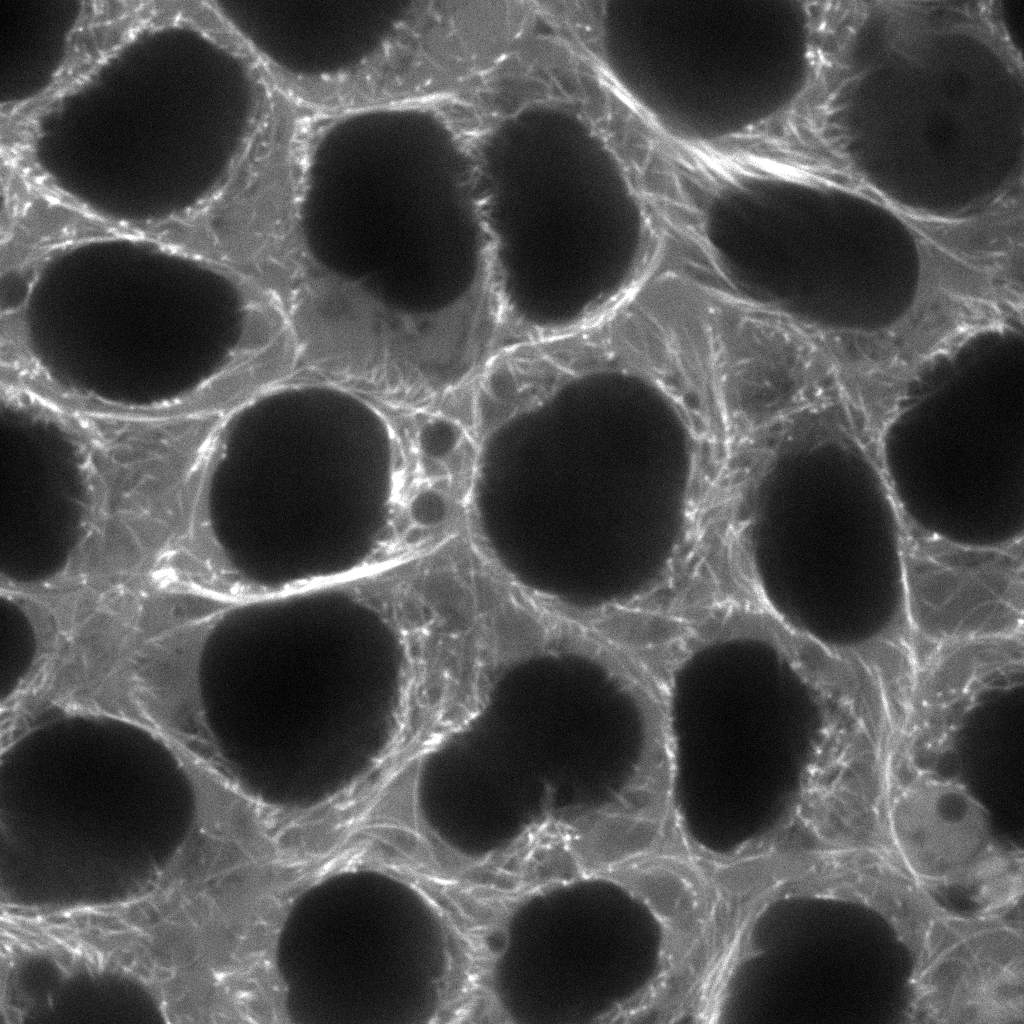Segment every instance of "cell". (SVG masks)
<instances>
[{"mask_svg":"<svg viewBox=\"0 0 1024 1024\" xmlns=\"http://www.w3.org/2000/svg\"><path fill=\"white\" fill-rule=\"evenodd\" d=\"M684 1007H685V1006H684ZM684 1007H683V1008H684ZM683 1008H682V1009H681V1010H680V1011H679V1012H678L677 1014H679V1013H680V1012H681V1011L683 1010ZM677 1014H676V1015H677ZM672 1017H674V1016H672ZM672 1017H669V1018H672ZM666 1019H668V1018H666ZM666 1019H664V1020H666ZM657 1021H663V1020H657Z\"/></svg>","mask_w":1024,"mask_h":1024,"instance_id":"ba28073f","label":"cell"},{"mask_svg":"<svg viewBox=\"0 0 1024 1024\" xmlns=\"http://www.w3.org/2000/svg\"><path fill=\"white\" fill-rule=\"evenodd\" d=\"M896 532L900 607L954 626L1023 629V535L992 545L964 544L921 526L895 484L886 488Z\"/></svg>","mask_w":1024,"mask_h":1024,"instance_id":"277c9868","label":"cell"},{"mask_svg":"<svg viewBox=\"0 0 1024 1024\" xmlns=\"http://www.w3.org/2000/svg\"><path fill=\"white\" fill-rule=\"evenodd\" d=\"M677 810L663 813L610 805L580 824L572 849L580 866L596 876L635 859L661 852L675 826Z\"/></svg>","mask_w":1024,"mask_h":1024,"instance_id":"52a82bcc","label":"cell"},{"mask_svg":"<svg viewBox=\"0 0 1024 1024\" xmlns=\"http://www.w3.org/2000/svg\"><path fill=\"white\" fill-rule=\"evenodd\" d=\"M206 831L212 929L238 971L274 980L282 974L280 941L295 906L346 872L338 835L308 808L270 805L245 792L225 802Z\"/></svg>","mask_w":1024,"mask_h":1024,"instance_id":"7a4b0ae2","label":"cell"},{"mask_svg":"<svg viewBox=\"0 0 1024 1024\" xmlns=\"http://www.w3.org/2000/svg\"><path fill=\"white\" fill-rule=\"evenodd\" d=\"M599 877L640 901L659 924V971L642 988L645 996L657 1001L682 988L701 966L716 898L689 837L680 848L635 859Z\"/></svg>","mask_w":1024,"mask_h":1024,"instance_id":"5b68a950","label":"cell"},{"mask_svg":"<svg viewBox=\"0 0 1024 1024\" xmlns=\"http://www.w3.org/2000/svg\"><path fill=\"white\" fill-rule=\"evenodd\" d=\"M906 225L916 253V285L889 326L916 366L929 371L979 338L1022 333L1021 225L1009 218H912Z\"/></svg>","mask_w":1024,"mask_h":1024,"instance_id":"3957f363","label":"cell"},{"mask_svg":"<svg viewBox=\"0 0 1024 1024\" xmlns=\"http://www.w3.org/2000/svg\"><path fill=\"white\" fill-rule=\"evenodd\" d=\"M815 331L856 446L875 469L889 470L887 436L922 377L887 325L851 327L816 321Z\"/></svg>","mask_w":1024,"mask_h":1024,"instance_id":"8992f818","label":"cell"},{"mask_svg":"<svg viewBox=\"0 0 1024 1024\" xmlns=\"http://www.w3.org/2000/svg\"><path fill=\"white\" fill-rule=\"evenodd\" d=\"M34 655L1 702L27 737L54 715L131 724L184 680L201 655V622L162 596H59L29 617Z\"/></svg>","mask_w":1024,"mask_h":1024,"instance_id":"6da1fadb","label":"cell"}]
</instances>
